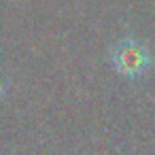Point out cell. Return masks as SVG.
<instances>
[{"instance_id":"6da1fadb","label":"cell","mask_w":155,"mask_h":155,"mask_svg":"<svg viewBox=\"0 0 155 155\" xmlns=\"http://www.w3.org/2000/svg\"><path fill=\"white\" fill-rule=\"evenodd\" d=\"M149 64V55L147 51L138 49L134 43H125L117 55V66L123 72H138L140 68H144Z\"/></svg>"}]
</instances>
